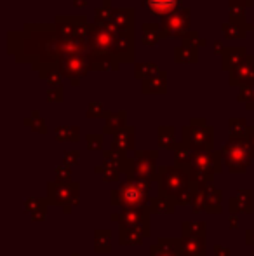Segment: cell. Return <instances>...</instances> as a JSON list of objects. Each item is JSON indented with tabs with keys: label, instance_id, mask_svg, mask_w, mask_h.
Masks as SVG:
<instances>
[{
	"label": "cell",
	"instance_id": "cell-1",
	"mask_svg": "<svg viewBox=\"0 0 254 256\" xmlns=\"http://www.w3.org/2000/svg\"><path fill=\"white\" fill-rule=\"evenodd\" d=\"M61 37L56 24H24L21 32H9L7 49L17 63H28L40 72L45 64H58L61 60Z\"/></svg>",
	"mask_w": 254,
	"mask_h": 256
},
{
	"label": "cell",
	"instance_id": "cell-2",
	"mask_svg": "<svg viewBox=\"0 0 254 256\" xmlns=\"http://www.w3.org/2000/svg\"><path fill=\"white\" fill-rule=\"evenodd\" d=\"M119 35L120 34L115 30L99 26L96 23H89L85 40H87V46L91 49V54H112V56H115Z\"/></svg>",
	"mask_w": 254,
	"mask_h": 256
},
{
	"label": "cell",
	"instance_id": "cell-3",
	"mask_svg": "<svg viewBox=\"0 0 254 256\" xmlns=\"http://www.w3.org/2000/svg\"><path fill=\"white\" fill-rule=\"evenodd\" d=\"M190 16L192 9L190 7H183V9L176 10V12L169 14V16L160 18V37L162 38H181L183 40L185 35L192 30L190 28Z\"/></svg>",
	"mask_w": 254,
	"mask_h": 256
},
{
	"label": "cell",
	"instance_id": "cell-4",
	"mask_svg": "<svg viewBox=\"0 0 254 256\" xmlns=\"http://www.w3.org/2000/svg\"><path fill=\"white\" fill-rule=\"evenodd\" d=\"M185 143L190 148L207 152L213 146V128L206 124L204 118H192V124L183 129Z\"/></svg>",
	"mask_w": 254,
	"mask_h": 256
},
{
	"label": "cell",
	"instance_id": "cell-5",
	"mask_svg": "<svg viewBox=\"0 0 254 256\" xmlns=\"http://www.w3.org/2000/svg\"><path fill=\"white\" fill-rule=\"evenodd\" d=\"M223 158L232 169H244L246 166L251 162V154L253 148L249 145V142H246L244 138H232L230 143H227V146L223 148Z\"/></svg>",
	"mask_w": 254,
	"mask_h": 256
},
{
	"label": "cell",
	"instance_id": "cell-6",
	"mask_svg": "<svg viewBox=\"0 0 254 256\" xmlns=\"http://www.w3.org/2000/svg\"><path fill=\"white\" fill-rule=\"evenodd\" d=\"M63 77L70 80L73 88L80 84V80L92 70L89 56H63L58 63Z\"/></svg>",
	"mask_w": 254,
	"mask_h": 256
},
{
	"label": "cell",
	"instance_id": "cell-7",
	"mask_svg": "<svg viewBox=\"0 0 254 256\" xmlns=\"http://www.w3.org/2000/svg\"><path fill=\"white\" fill-rule=\"evenodd\" d=\"M56 30L61 38H85L89 21L85 14L78 16H56Z\"/></svg>",
	"mask_w": 254,
	"mask_h": 256
},
{
	"label": "cell",
	"instance_id": "cell-8",
	"mask_svg": "<svg viewBox=\"0 0 254 256\" xmlns=\"http://www.w3.org/2000/svg\"><path fill=\"white\" fill-rule=\"evenodd\" d=\"M228 75H230L228 84H230L232 88H244V86L254 82V56L253 54H248L244 63L239 64L237 68H234Z\"/></svg>",
	"mask_w": 254,
	"mask_h": 256
},
{
	"label": "cell",
	"instance_id": "cell-9",
	"mask_svg": "<svg viewBox=\"0 0 254 256\" xmlns=\"http://www.w3.org/2000/svg\"><path fill=\"white\" fill-rule=\"evenodd\" d=\"M106 28L119 34H134V9L132 7H115L112 23Z\"/></svg>",
	"mask_w": 254,
	"mask_h": 256
},
{
	"label": "cell",
	"instance_id": "cell-10",
	"mask_svg": "<svg viewBox=\"0 0 254 256\" xmlns=\"http://www.w3.org/2000/svg\"><path fill=\"white\" fill-rule=\"evenodd\" d=\"M248 54L249 52L244 46H227L223 54H221V70L230 74L234 68H237L239 64L244 63Z\"/></svg>",
	"mask_w": 254,
	"mask_h": 256
},
{
	"label": "cell",
	"instance_id": "cell-11",
	"mask_svg": "<svg viewBox=\"0 0 254 256\" xmlns=\"http://www.w3.org/2000/svg\"><path fill=\"white\" fill-rule=\"evenodd\" d=\"M143 6L153 14V16H169L176 10L183 9V0H143Z\"/></svg>",
	"mask_w": 254,
	"mask_h": 256
},
{
	"label": "cell",
	"instance_id": "cell-12",
	"mask_svg": "<svg viewBox=\"0 0 254 256\" xmlns=\"http://www.w3.org/2000/svg\"><path fill=\"white\" fill-rule=\"evenodd\" d=\"M115 58L122 63H134V34H120L115 48Z\"/></svg>",
	"mask_w": 254,
	"mask_h": 256
},
{
	"label": "cell",
	"instance_id": "cell-13",
	"mask_svg": "<svg viewBox=\"0 0 254 256\" xmlns=\"http://www.w3.org/2000/svg\"><path fill=\"white\" fill-rule=\"evenodd\" d=\"M141 91L146 96H162L167 91V74L160 70L159 74H155L153 77L146 78L141 82Z\"/></svg>",
	"mask_w": 254,
	"mask_h": 256
},
{
	"label": "cell",
	"instance_id": "cell-14",
	"mask_svg": "<svg viewBox=\"0 0 254 256\" xmlns=\"http://www.w3.org/2000/svg\"><path fill=\"white\" fill-rule=\"evenodd\" d=\"M61 58L63 56H91V49L85 38H61Z\"/></svg>",
	"mask_w": 254,
	"mask_h": 256
},
{
	"label": "cell",
	"instance_id": "cell-15",
	"mask_svg": "<svg viewBox=\"0 0 254 256\" xmlns=\"http://www.w3.org/2000/svg\"><path fill=\"white\" fill-rule=\"evenodd\" d=\"M91 68L96 72H119L120 61L112 54H91L89 56Z\"/></svg>",
	"mask_w": 254,
	"mask_h": 256
},
{
	"label": "cell",
	"instance_id": "cell-16",
	"mask_svg": "<svg viewBox=\"0 0 254 256\" xmlns=\"http://www.w3.org/2000/svg\"><path fill=\"white\" fill-rule=\"evenodd\" d=\"M162 40L160 37V24L157 23H145L141 26V42L146 48H153Z\"/></svg>",
	"mask_w": 254,
	"mask_h": 256
},
{
	"label": "cell",
	"instance_id": "cell-17",
	"mask_svg": "<svg viewBox=\"0 0 254 256\" xmlns=\"http://www.w3.org/2000/svg\"><path fill=\"white\" fill-rule=\"evenodd\" d=\"M174 61L178 64H195L199 63V49L187 48V46H176L174 48Z\"/></svg>",
	"mask_w": 254,
	"mask_h": 256
},
{
	"label": "cell",
	"instance_id": "cell-18",
	"mask_svg": "<svg viewBox=\"0 0 254 256\" xmlns=\"http://www.w3.org/2000/svg\"><path fill=\"white\" fill-rule=\"evenodd\" d=\"M106 124H105V132H112V134H119L120 131L126 129V112H119V114H108L106 112Z\"/></svg>",
	"mask_w": 254,
	"mask_h": 256
},
{
	"label": "cell",
	"instance_id": "cell-19",
	"mask_svg": "<svg viewBox=\"0 0 254 256\" xmlns=\"http://www.w3.org/2000/svg\"><path fill=\"white\" fill-rule=\"evenodd\" d=\"M38 75H40L42 80L47 82L51 88H58V86H61V80L64 78L58 64H45V66L40 68Z\"/></svg>",
	"mask_w": 254,
	"mask_h": 256
},
{
	"label": "cell",
	"instance_id": "cell-20",
	"mask_svg": "<svg viewBox=\"0 0 254 256\" xmlns=\"http://www.w3.org/2000/svg\"><path fill=\"white\" fill-rule=\"evenodd\" d=\"M246 10L248 9H246L244 6H241V4L230 2L228 4V21L239 24V26L248 28V32H249V23H248V20H246Z\"/></svg>",
	"mask_w": 254,
	"mask_h": 256
},
{
	"label": "cell",
	"instance_id": "cell-21",
	"mask_svg": "<svg viewBox=\"0 0 254 256\" xmlns=\"http://www.w3.org/2000/svg\"><path fill=\"white\" fill-rule=\"evenodd\" d=\"M221 34H223V37L227 38V40H242V38H246L248 28L239 26V24L227 21V23L221 24Z\"/></svg>",
	"mask_w": 254,
	"mask_h": 256
},
{
	"label": "cell",
	"instance_id": "cell-22",
	"mask_svg": "<svg viewBox=\"0 0 254 256\" xmlns=\"http://www.w3.org/2000/svg\"><path fill=\"white\" fill-rule=\"evenodd\" d=\"M159 72H160V68L157 66L155 63H150V61L134 64V77L139 78V80H146V78L153 77V75L159 74Z\"/></svg>",
	"mask_w": 254,
	"mask_h": 256
},
{
	"label": "cell",
	"instance_id": "cell-23",
	"mask_svg": "<svg viewBox=\"0 0 254 256\" xmlns=\"http://www.w3.org/2000/svg\"><path fill=\"white\" fill-rule=\"evenodd\" d=\"M132 140H134V128H126L115 136V146L120 150H129L132 146Z\"/></svg>",
	"mask_w": 254,
	"mask_h": 256
},
{
	"label": "cell",
	"instance_id": "cell-24",
	"mask_svg": "<svg viewBox=\"0 0 254 256\" xmlns=\"http://www.w3.org/2000/svg\"><path fill=\"white\" fill-rule=\"evenodd\" d=\"M112 16H113V9L112 7H96L94 9V23L99 26H108L112 23Z\"/></svg>",
	"mask_w": 254,
	"mask_h": 256
},
{
	"label": "cell",
	"instance_id": "cell-25",
	"mask_svg": "<svg viewBox=\"0 0 254 256\" xmlns=\"http://www.w3.org/2000/svg\"><path fill=\"white\" fill-rule=\"evenodd\" d=\"M251 128L246 124L244 118H230V134L232 138H244V134H249Z\"/></svg>",
	"mask_w": 254,
	"mask_h": 256
},
{
	"label": "cell",
	"instance_id": "cell-26",
	"mask_svg": "<svg viewBox=\"0 0 254 256\" xmlns=\"http://www.w3.org/2000/svg\"><path fill=\"white\" fill-rule=\"evenodd\" d=\"M239 102L244 103L248 110H254V82L241 88V94H239Z\"/></svg>",
	"mask_w": 254,
	"mask_h": 256
},
{
	"label": "cell",
	"instance_id": "cell-27",
	"mask_svg": "<svg viewBox=\"0 0 254 256\" xmlns=\"http://www.w3.org/2000/svg\"><path fill=\"white\" fill-rule=\"evenodd\" d=\"M181 44L187 46V48L200 49V48H206L207 42L204 40V38H200V37H199V32H197V30H190L187 35H185V38L181 40Z\"/></svg>",
	"mask_w": 254,
	"mask_h": 256
},
{
	"label": "cell",
	"instance_id": "cell-28",
	"mask_svg": "<svg viewBox=\"0 0 254 256\" xmlns=\"http://www.w3.org/2000/svg\"><path fill=\"white\" fill-rule=\"evenodd\" d=\"M159 145L160 146H173L174 145V128H159Z\"/></svg>",
	"mask_w": 254,
	"mask_h": 256
},
{
	"label": "cell",
	"instance_id": "cell-29",
	"mask_svg": "<svg viewBox=\"0 0 254 256\" xmlns=\"http://www.w3.org/2000/svg\"><path fill=\"white\" fill-rule=\"evenodd\" d=\"M24 124L30 126V128H33L35 131H38V132H47L45 122H44V118L38 117V112H33L30 118H24Z\"/></svg>",
	"mask_w": 254,
	"mask_h": 256
},
{
	"label": "cell",
	"instance_id": "cell-30",
	"mask_svg": "<svg viewBox=\"0 0 254 256\" xmlns=\"http://www.w3.org/2000/svg\"><path fill=\"white\" fill-rule=\"evenodd\" d=\"M56 134H58V140H71V142H77L78 128H59Z\"/></svg>",
	"mask_w": 254,
	"mask_h": 256
},
{
	"label": "cell",
	"instance_id": "cell-31",
	"mask_svg": "<svg viewBox=\"0 0 254 256\" xmlns=\"http://www.w3.org/2000/svg\"><path fill=\"white\" fill-rule=\"evenodd\" d=\"M63 86H58V88H49L47 91V102L49 103H61L63 102Z\"/></svg>",
	"mask_w": 254,
	"mask_h": 256
},
{
	"label": "cell",
	"instance_id": "cell-32",
	"mask_svg": "<svg viewBox=\"0 0 254 256\" xmlns=\"http://www.w3.org/2000/svg\"><path fill=\"white\" fill-rule=\"evenodd\" d=\"M103 115H106V112L103 110V104L98 103V102H92L89 104L87 108V117H103Z\"/></svg>",
	"mask_w": 254,
	"mask_h": 256
},
{
	"label": "cell",
	"instance_id": "cell-33",
	"mask_svg": "<svg viewBox=\"0 0 254 256\" xmlns=\"http://www.w3.org/2000/svg\"><path fill=\"white\" fill-rule=\"evenodd\" d=\"M101 143H103V136H99V134H89L87 136V145H89V148H91V150L99 148V146H101Z\"/></svg>",
	"mask_w": 254,
	"mask_h": 256
},
{
	"label": "cell",
	"instance_id": "cell-34",
	"mask_svg": "<svg viewBox=\"0 0 254 256\" xmlns=\"http://www.w3.org/2000/svg\"><path fill=\"white\" fill-rule=\"evenodd\" d=\"M225 48H227V46H223V42L216 40V42L213 44V52H214V54H218V56H221V54H223V51H225Z\"/></svg>",
	"mask_w": 254,
	"mask_h": 256
},
{
	"label": "cell",
	"instance_id": "cell-35",
	"mask_svg": "<svg viewBox=\"0 0 254 256\" xmlns=\"http://www.w3.org/2000/svg\"><path fill=\"white\" fill-rule=\"evenodd\" d=\"M230 2L241 4V6H244L246 9H253V6H254V0H230Z\"/></svg>",
	"mask_w": 254,
	"mask_h": 256
},
{
	"label": "cell",
	"instance_id": "cell-36",
	"mask_svg": "<svg viewBox=\"0 0 254 256\" xmlns=\"http://www.w3.org/2000/svg\"><path fill=\"white\" fill-rule=\"evenodd\" d=\"M73 2V6L77 7V9H82V7L87 6V0H71Z\"/></svg>",
	"mask_w": 254,
	"mask_h": 256
},
{
	"label": "cell",
	"instance_id": "cell-37",
	"mask_svg": "<svg viewBox=\"0 0 254 256\" xmlns=\"http://www.w3.org/2000/svg\"><path fill=\"white\" fill-rule=\"evenodd\" d=\"M249 30H251V34H253V37H254V18H253L251 23H249Z\"/></svg>",
	"mask_w": 254,
	"mask_h": 256
},
{
	"label": "cell",
	"instance_id": "cell-38",
	"mask_svg": "<svg viewBox=\"0 0 254 256\" xmlns=\"http://www.w3.org/2000/svg\"><path fill=\"white\" fill-rule=\"evenodd\" d=\"M110 2H112V0H103V6H106V7H110Z\"/></svg>",
	"mask_w": 254,
	"mask_h": 256
}]
</instances>
